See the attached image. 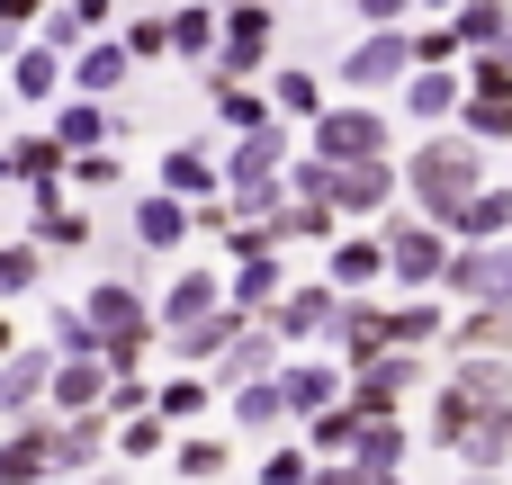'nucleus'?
I'll use <instances>...</instances> for the list:
<instances>
[{
  "label": "nucleus",
  "mask_w": 512,
  "mask_h": 485,
  "mask_svg": "<svg viewBox=\"0 0 512 485\" xmlns=\"http://www.w3.org/2000/svg\"><path fill=\"white\" fill-rule=\"evenodd\" d=\"M405 180H414V198L432 207V225H450L459 198L486 189V144H477V135H432V144L405 162Z\"/></svg>",
  "instance_id": "obj_1"
},
{
  "label": "nucleus",
  "mask_w": 512,
  "mask_h": 485,
  "mask_svg": "<svg viewBox=\"0 0 512 485\" xmlns=\"http://www.w3.org/2000/svg\"><path fill=\"white\" fill-rule=\"evenodd\" d=\"M441 279H450V297H468V306H512V243H459Z\"/></svg>",
  "instance_id": "obj_2"
},
{
  "label": "nucleus",
  "mask_w": 512,
  "mask_h": 485,
  "mask_svg": "<svg viewBox=\"0 0 512 485\" xmlns=\"http://www.w3.org/2000/svg\"><path fill=\"white\" fill-rule=\"evenodd\" d=\"M441 450H459V459H468V477H495V468L512 459V396H504V405H477Z\"/></svg>",
  "instance_id": "obj_3"
},
{
  "label": "nucleus",
  "mask_w": 512,
  "mask_h": 485,
  "mask_svg": "<svg viewBox=\"0 0 512 485\" xmlns=\"http://www.w3.org/2000/svg\"><path fill=\"white\" fill-rule=\"evenodd\" d=\"M315 153H324V162H387V117L342 108V117H324V126H315Z\"/></svg>",
  "instance_id": "obj_4"
},
{
  "label": "nucleus",
  "mask_w": 512,
  "mask_h": 485,
  "mask_svg": "<svg viewBox=\"0 0 512 485\" xmlns=\"http://www.w3.org/2000/svg\"><path fill=\"white\" fill-rule=\"evenodd\" d=\"M387 270H396L405 288L441 279V270H450V243H441V225H387Z\"/></svg>",
  "instance_id": "obj_5"
},
{
  "label": "nucleus",
  "mask_w": 512,
  "mask_h": 485,
  "mask_svg": "<svg viewBox=\"0 0 512 485\" xmlns=\"http://www.w3.org/2000/svg\"><path fill=\"white\" fill-rule=\"evenodd\" d=\"M450 234H459V243H504V234H512V189H495V180H486L477 198H459Z\"/></svg>",
  "instance_id": "obj_6"
},
{
  "label": "nucleus",
  "mask_w": 512,
  "mask_h": 485,
  "mask_svg": "<svg viewBox=\"0 0 512 485\" xmlns=\"http://www.w3.org/2000/svg\"><path fill=\"white\" fill-rule=\"evenodd\" d=\"M459 135H477V144H512V81L459 99Z\"/></svg>",
  "instance_id": "obj_7"
},
{
  "label": "nucleus",
  "mask_w": 512,
  "mask_h": 485,
  "mask_svg": "<svg viewBox=\"0 0 512 485\" xmlns=\"http://www.w3.org/2000/svg\"><path fill=\"white\" fill-rule=\"evenodd\" d=\"M405 63H414V45H405L396 27H378V36L351 54V81H360V90H387V81H405Z\"/></svg>",
  "instance_id": "obj_8"
},
{
  "label": "nucleus",
  "mask_w": 512,
  "mask_h": 485,
  "mask_svg": "<svg viewBox=\"0 0 512 485\" xmlns=\"http://www.w3.org/2000/svg\"><path fill=\"white\" fill-rule=\"evenodd\" d=\"M459 99H468V90H459V72H450V63H423V72L405 81V108H414V117H432V126H441V117H459Z\"/></svg>",
  "instance_id": "obj_9"
},
{
  "label": "nucleus",
  "mask_w": 512,
  "mask_h": 485,
  "mask_svg": "<svg viewBox=\"0 0 512 485\" xmlns=\"http://www.w3.org/2000/svg\"><path fill=\"white\" fill-rule=\"evenodd\" d=\"M459 351L504 360V351H512V306H468V315H459Z\"/></svg>",
  "instance_id": "obj_10"
},
{
  "label": "nucleus",
  "mask_w": 512,
  "mask_h": 485,
  "mask_svg": "<svg viewBox=\"0 0 512 485\" xmlns=\"http://www.w3.org/2000/svg\"><path fill=\"white\" fill-rule=\"evenodd\" d=\"M378 270H387V243H342V252H333V279H342V288H369Z\"/></svg>",
  "instance_id": "obj_11"
},
{
  "label": "nucleus",
  "mask_w": 512,
  "mask_h": 485,
  "mask_svg": "<svg viewBox=\"0 0 512 485\" xmlns=\"http://www.w3.org/2000/svg\"><path fill=\"white\" fill-rule=\"evenodd\" d=\"M279 324H288V333H324V324H333V297H324V288H297V297L279 306Z\"/></svg>",
  "instance_id": "obj_12"
},
{
  "label": "nucleus",
  "mask_w": 512,
  "mask_h": 485,
  "mask_svg": "<svg viewBox=\"0 0 512 485\" xmlns=\"http://www.w3.org/2000/svg\"><path fill=\"white\" fill-rule=\"evenodd\" d=\"M432 333H441V306H396V315H387V342H396V351H414V342H432Z\"/></svg>",
  "instance_id": "obj_13"
},
{
  "label": "nucleus",
  "mask_w": 512,
  "mask_h": 485,
  "mask_svg": "<svg viewBox=\"0 0 512 485\" xmlns=\"http://www.w3.org/2000/svg\"><path fill=\"white\" fill-rule=\"evenodd\" d=\"M279 396L315 414V405H333V369H288V387H279Z\"/></svg>",
  "instance_id": "obj_14"
},
{
  "label": "nucleus",
  "mask_w": 512,
  "mask_h": 485,
  "mask_svg": "<svg viewBox=\"0 0 512 485\" xmlns=\"http://www.w3.org/2000/svg\"><path fill=\"white\" fill-rule=\"evenodd\" d=\"M450 54H459V27H423L414 36V63H450Z\"/></svg>",
  "instance_id": "obj_15"
},
{
  "label": "nucleus",
  "mask_w": 512,
  "mask_h": 485,
  "mask_svg": "<svg viewBox=\"0 0 512 485\" xmlns=\"http://www.w3.org/2000/svg\"><path fill=\"white\" fill-rule=\"evenodd\" d=\"M405 9H414V0H360V18H369V27H387V18H405Z\"/></svg>",
  "instance_id": "obj_16"
},
{
  "label": "nucleus",
  "mask_w": 512,
  "mask_h": 485,
  "mask_svg": "<svg viewBox=\"0 0 512 485\" xmlns=\"http://www.w3.org/2000/svg\"><path fill=\"white\" fill-rule=\"evenodd\" d=\"M270 485H306V459L288 450V459H270Z\"/></svg>",
  "instance_id": "obj_17"
},
{
  "label": "nucleus",
  "mask_w": 512,
  "mask_h": 485,
  "mask_svg": "<svg viewBox=\"0 0 512 485\" xmlns=\"http://www.w3.org/2000/svg\"><path fill=\"white\" fill-rule=\"evenodd\" d=\"M477 54H495V63H504V72H512V27H504V36H495V45H477Z\"/></svg>",
  "instance_id": "obj_18"
},
{
  "label": "nucleus",
  "mask_w": 512,
  "mask_h": 485,
  "mask_svg": "<svg viewBox=\"0 0 512 485\" xmlns=\"http://www.w3.org/2000/svg\"><path fill=\"white\" fill-rule=\"evenodd\" d=\"M459 485H504V477H459Z\"/></svg>",
  "instance_id": "obj_19"
}]
</instances>
